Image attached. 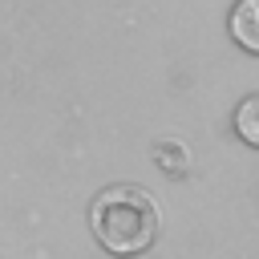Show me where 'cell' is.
<instances>
[{
	"label": "cell",
	"mask_w": 259,
	"mask_h": 259,
	"mask_svg": "<svg viewBox=\"0 0 259 259\" xmlns=\"http://www.w3.org/2000/svg\"><path fill=\"white\" fill-rule=\"evenodd\" d=\"M158 227H162L158 202L150 198V190L134 182H113L89 202V231L101 243V251L117 259H134L150 251L158 239Z\"/></svg>",
	"instance_id": "cell-1"
},
{
	"label": "cell",
	"mask_w": 259,
	"mask_h": 259,
	"mask_svg": "<svg viewBox=\"0 0 259 259\" xmlns=\"http://www.w3.org/2000/svg\"><path fill=\"white\" fill-rule=\"evenodd\" d=\"M227 32L243 53L259 57V0H235V8L227 16Z\"/></svg>",
	"instance_id": "cell-2"
},
{
	"label": "cell",
	"mask_w": 259,
	"mask_h": 259,
	"mask_svg": "<svg viewBox=\"0 0 259 259\" xmlns=\"http://www.w3.org/2000/svg\"><path fill=\"white\" fill-rule=\"evenodd\" d=\"M235 134L247 146L259 150V93H251V97L239 101V109H235Z\"/></svg>",
	"instance_id": "cell-3"
}]
</instances>
